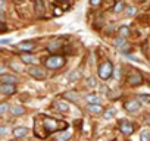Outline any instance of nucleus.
<instances>
[{"label":"nucleus","mask_w":150,"mask_h":141,"mask_svg":"<svg viewBox=\"0 0 150 141\" xmlns=\"http://www.w3.org/2000/svg\"><path fill=\"white\" fill-rule=\"evenodd\" d=\"M54 15H57V16H59V15H62V11H60L59 8H56V9H54Z\"/></svg>","instance_id":"nucleus-37"},{"label":"nucleus","mask_w":150,"mask_h":141,"mask_svg":"<svg viewBox=\"0 0 150 141\" xmlns=\"http://www.w3.org/2000/svg\"><path fill=\"white\" fill-rule=\"evenodd\" d=\"M9 110H11V113H12L13 116H21V115H24V113H25V109H24L22 106H18V104L11 106V107H9Z\"/></svg>","instance_id":"nucleus-11"},{"label":"nucleus","mask_w":150,"mask_h":141,"mask_svg":"<svg viewBox=\"0 0 150 141\" xmlns=\"http://www.w3.org/2000/svg\"><path fill=\"white\" fill-rule=\"evenodd\" d=\"M28 74L33 78H35V80H44L46 78V70L43 68H40V66H31L28 69Z\"/></svg>","instance_id":"nucleus-4"},{"label":"nucleus","mask_w":150,"mask_h":141,"mask_svg":"<svg viewBox=\"0 0 150 141\" xmlns=\"http://www.w3.org/2000/svg\"><path fill=\"white\" fill-rule=\"evenodd\" d=\"M11 43V38H5V40H0V44H9Z\"/></svg>","instance_id":"nucleus-36"},{"label":"nucleus","mask_w":150,"mask_h":141,"mask_svg":"<svg viewBox=\"0 0 150 141\" xmlns=\"http://www.w3.org/2000/svg\"><path fill=\"white\" fill-rule=\"evenodd\" d=\"M8 109H9V104H8V103H0V115L6 113Z\"/></svg>","instance_id":"nucleus-27"},{"label":"nucleus","mask_w":150,"mask_h":141,"mask_svg":"<svg viewBox=\"0 0 150 141\" xmlns=\"http://www.w3.org/2000/svg\"><path fill=\"white\" fill-rule=\"evenodd\" d=\"M112 70H113V66H112V63H110L109 60L103 62V63L99 66V70H97L99 78H100V80H103V81L109 80V78H110V75H112Z\"/></svg>","instance_id":"nucleus-1"},{"label":"nucleus","mask_w":150,"mask_h":141,"mask_svg":"<svg viewBox=\"0 0 150 141\" xmlns=\"http://www.w3.org/2000/svg\"><path fill=\"white\" fill-rule=\"evenodd\" d=\"M144 121H146V123H147V125H150V115H147Z\"/></svg>","instance_id":"nucleus-38"},{"label":"nucleus","mask_w":150,"mask_h":141,"mask_svg":"<svg viewBox=\"0 0 150 141\" xmlns=\"http://www.w3.org/2000/svg\"><path fill=\"white\" fill-rule=\"evenodd\" d=\"M6 132H8L6 126H2V125H0V137H2V135H5Z\"/></svg>","instance_id":"nucleus-32"},{"label":"nucleus","mask_w":150,"mask_h":141,"mask_svg":"<svg viewBox=\"0 0 150 141\" xmlns=\"http://www.w3.org/2000/svg\"><path fill=\"white\" fill-rule=\"evenodd\" d=\"M9 66H11L12 69H15L16 72H22V66H21V63H18V62H15V60H12V62L9 63Z\"/></svg>","instance_id":"nucleus-24"},{"label":"nucleus","mask_w":150,"mask_h":141,"mask_svg":"<svg viewBox=\"0 0 150 141\" xmlns=\"http://www.w3.org/2000/svg\"><path fill=\"white\" fill-rule=\"evenodd\" d=\"M6 72V66L5 65H2V63H0V75H3Z\"/></svg>","instance_id":"nucleus-34"},{"label":"nucleus","mask_w":150,"mask_h":141,"mask_svg":"<svg viewBox=\"0 0 150 141\" xmlns=\"http://www.w3.org/2000/svg\"><path fill=\"white\" fill-rule=\"evenodd\" d=\"M125 12H127V15H128V16H134V15H135V12H137V9H135L134 6H127Z\"/></svg>","instance_id":"nucleus-26"},{"label":"nucleus","mask_w":150,"mask_h":141,"mask_svg":"<svg viewBox=\"0 0 150 141\" xmlns=\"http://www.w3.org/2000/svg\"><path fill=\"white\" fill-rule=\"evenodd\" d=\"M43 123H44V129H46L47 132H54L56 129H59V125H63V126H65V123L57 122V121L50 119V118H44V119H43Z\"/></svg>","instance_id":"nucleus-3"},{"label":"nucleus","mask_w":150,"mask_h":141,"mask_svg":"<svg viewBox=\"0 0 150 141\" xmlns=\"http://www.w3.org/2000/svg\"><path fill=\"white\" fill-rule=\"evenodd\" d=\"M71 138V132L66 129V131H62V132H59L57 135H56V140L57 141H68Z\"/></svg>","instance_id":"nucleus-16"},{"label":"nucleus","mask_w":150,"mask_h":141,"mask_svg":"<svg viewBox=\"0 0 150 141\" xmlns=\"http://www.w3.org/2000/svg\"><path fill=\"white\" fill-rule=\"evenodd\" d=\"M54 106H56V109H57L59 112H62V113H65V112L69 110V104L65 103V102H56Z\"/></svg>","instance_id":"nucleus-15"},{"label":"nucleus","mask_w":150,"mask_h":141,"mask_svg":"<svg viewBox=\"0 0 150 141\" xmlns=\"http://www.w3.org/2000/svg\"><path fill=\"white\" fill-rule=\"evenodd\" d=\"M87 85H88V87H91V88H96V87H97V82H96V80L91 77V78H88V80H87Z\"/></svg>","instance_id":"nucleus-29"},{"label":"nucleus","mask_w":150,"mask_h":141,"mask_svg":"<svg viewBox=\"0 0 150 141\" xmlns=\"http://www.w3.org/2000/svg\"><path fill=\"white\" fill-rule=\"evenodd\" d=\"M65 99L66 100H72V102H77L80 99V96L75 91H68V93H65Z\"/></svg>","instance_id":"nucleus-18"},{"label":"nucleus","mask_w":150,"mask_h":141,"mask_svg":"<svg viewBox=\"0 0 150 141\" xmlns=\"http://www.w3.org/2000/svg\"><path fill=\"white\" fill-rule=\"evenodd\" d=\"M140 107H141V103L138 99H131V100H127L124 103V109L127 112H137Z\"/></svg>","instance_id":"nucleus-5"},{"label":"nucleus","mask_w":150,"mask_h":141,"mask_svg":"<svg viewBox=\"0 0 150 141\" xmlns=\"http://www.w3.org/2000/svg\"><path fill=\"white\" fill-rule=\"evenodd\" d=\"M137 99H138L140 102L150 103V94H144V93H141V94H137Z\"/></svg>","instance_id":"nucleus-25"},{"label":"nucleus","mask_w":150,"mask_h":141,"mask_svg":"<svg viewBox=\"0 0 150 141\" xmlns=\"http://www.w3.org/2000/svg\"><path fill=\"white\" fill-rule=\"evenodd\" d=\"M21 62H22V63H27V65H34V63L37 62V59H35L33 54H27V53H25V54L21 56Z\"/></svg>","instance_id":"nucleus-14"},{"label":"nucleus","mask_w":150,"mask_h":141,"mask_svg":"<svg viewBox=\"0 0 150 141\" xmlns=\"http://www.w3.org/2000/svg\"><path fill=\"white\" fill-rule=\"evenodd\" d=\"M59 46H60V41H56V43H52V44L49 46V50H50V51H54V50H57V49H60Z\"/></svg>","instance_id":"nucleus-28"},{"label":"nucleus","mask_w":150,"mask_h":141,"mask_svg":"<svg viewBox=\"0 0 150 141\" xmlns=\"http://www.w3.org/2000/svg\"><path fill=\"white\" fill-rule=\"evenodd\" d=\"M77 77H78V74H77V72H72V74H71V77H69V81H74Z\"/></svg>","instance_id":"nucleus-35"},{"label":"nucleus","mask_w":150,"mask_h":141,"mask_svg":"<svg viewBox=\"0 0 150 141\" xmlns=\"http://www.w3.org/2000/svg\"><path fill=\"white\" fill-rule=\"evenodd\" d=\"M128 35H129V28H128V27H121V28H119V37L125 38V37H128Z\"/></svg>","instance_id":"nucleus-23"},{"label":"nucleus","mask_w":150,"mask_h":141,"mask_svg":"<svg viewBox=\"0 0 150 141\" xmlns=\"http://www.w3.org/2000/svg\"><path fill=\"white\" fill-rule=\"evenodd\" d=\"M6 22V13L0 9V24H5Z\"/></svg>","instance_id":"nucleus-31"},{"label":"nucleus","mask_w":150,"mask_h":141,"mask_svg":"<svg viewBox=\"0 0 150 141\" xmlns=\"http://www.w3.org/2000/svg\"><path fill=\"white\" fill-rule=\"evenodd\" d=\"M16 49L21 50V51H31V50L34 49V43H33V41H21V43L16 46Z\"/></svg>","instance_id":"nucleus-10"},{"label":"nucleus","mask_w":150,"mask_h":141,"mask_svg":"<svg viewBox=\"0 0 150 141\" xmlns=\"http://www.w3.org/2000/svg\"><path fill=\"white\" fill-rule=\"evenodd\" d=\"M65 65V59L62 56H50L46 59V66L50 69H59Z\"/></svg>","instance_id":"nucleus-2"},{"label":"nucleus","mask_w":150,"mask_h":141,"mask_svg":"<svg viewBox=\"0 0 150 141\" xmlns=\"http://www.w3.org/2000/svg\"><path fill=\"white\" fill-rule=\"evenodd\" d=\"M5 6V0H0V9H2Z\"/></svg>","instance_id":"nucleus-39"},{"label":"nucleus","mask_w":150,"mask_h":141,"mask_svg":"<svg viewBox=\"0 0 150 141\" xmlns=\"http://www.w3.org/2000/svg\"><path fill=\"white\" fill-rule=\"evenodd\" d=\"M140 141H150V131L149 129H143L140 134Z\"/></svg>","instance_id":"nucleus-21"},{"label":"nucleus","mask_w":150,"mask_h":141,"mask_svg":"<svg viewBox=\"0 0 150 141\" xmlns=\"http://www.w3.org/2000/svg\"><path fill=\"white\" fill-rule=\"evenodd\" d=\"M100 2L102 0H90V5L91 6H97V5H100Z\"/></svg>","instance_id":"nucleus-33"},{"label":"nucleus","mask_w":150,"mask_h":141,"mask_svg":"<svg viewBox=\"0 0 150 141\" xmlns=\"http://www.w3.org/2000/svg\"><path fill=\"white\" fill-rule=\"evenodd\" d=\"M122 9H124V2H119V3H116V6H115L113 11H115V12H121Z\"/></svg>","instance_id":"nucleus-30"},{"label":"nucleus","mask_w":150,"mask_h":141,"mask_svg":"<svg viewBox=\"0 0 150 141\" xmlns=\"http://www.w3.org/2000/svg\"><path fill=\"white\" fill-rule=\"evenodd\" d=\"M0 93L5 96H12L16 93L15 84H0Z\"/></svg>","instance_id":"nucleus-7"},{"label":"nucleus","mask_w":150,"mask_h":141,"mask_svg":"<svg viewBox=\"0 0 150 141\" xmlns=\"http://www.w3.org/2000/svg\"><path fill=\"white\" fill-rule=\"evenodd\" d=\"M34 5H35V12L41 15L44 12V0H34Z\"/></svg>","instance_id":"nucleus-17"},{"label":"nucleus","mask_w":150,"mask_h":141,"mask_svg":"<svg viewBox=\"0 0 150 141\" xmlns=\"http://www.w3.org/2000/svg\"><path fill=\"white\" fill-rule=\"evenodd\" d=\"M87 110L90 113H102L103 112V107L100 106V103H91L87 106Z\"/></svg>","instance_id":"nucleus-13"},{"label":"nucleus","mask_w":150,"mask_h":141,"mask_svg":"<svg viewBox=\"0 0 150 141\" xmlns=\"http://www.w3.org/2000/svg\"><path fill=\"white\" fill-rule=\"evenodd\" d=\"M119 129H121V132H122L124 135H131V134L134 132V126H132V123L128 122V121H122V122L119 123Z\"/></svg>","instance_id":"nucleus-8"},{"label":"nucleus","mask_w":150,"mask_h":141,"mask_svg":"<svg viewBox=\"0 0 150 141\" xmlns=\"http://www.w3.org/2000/svg\"><path fill=\"white\" fill-rule=\"evenodd\" d=\"M18 78L15 75H9V74H3L0 75V84H16Z\"/></svg>","instance_id":"nucleus-9"},{"label":"nucleus","mask_w":150,"mask_h":141,"mask_svg":"<svg viewBox=\"0 0 150 141\" xmlns=\"http://www.w3.org/2000/svg\"><path fill=\"white\" fill-rule=\"evenodd\" d=\"M115 115H116V109H115V107H110V109H108L106 112H103V118H105V119H112Z\"/></svg>","instance_id":"nucleus-19"},{"label":"nucleus","mask_w":150,"mask_h":141,"mask_svg":"<svg viewBox=\"0 0 150 141\" xmlns=\"http://www.w3.org/2000/svg\"><path fill=\"white\" fill-rule=\"evenodd\" d=\"M28 134V128L27 126H18L13 129V137L16 138H21V137H25Z\"/></svg>","instance_id":"nucleus-12"},{"label":"nucleus","mask_w":150,"mask_h":141,"mask_svg":"<svg viewBox=\"0 0 150 141\" xmlns=\"http://www.w3.org/2000/svg\"><path fill=\"white\" fill-rule=\"evenodd\" d=\"M127 81H128V84L132 85V87L141 85V84H143V77H141V74H138V72H132V74L128 77Z\"/></svg>","instance_id":"nucleus-6"},{"label":"nucleus","mask_w":150,"mask_h":141,"mask_svg":"<svg viewBox=\"0 0 150 141\" xmlns=\"http://www.w3.org/2000/svg\"><path fill=\"white\" fill-rule=\"evenodd\" d=\"M115 47H128V44H127V41H125V38H122V37H119V38H116L115 40Z\"/></svg>","instance_id":"nucleus-22"},{"label":"nucleus","mask_w":150,"mask_h":141,"mask_svg":"<svg viewBox=\"0 0 150 141\" xmlns=\"http://www.w3.org/2000/svg\"><path fill=\"white\" fill-rule=\"evenodd\" d=\"M86 102L88 104H91V103H100V99L97 96H94V94H87L86 96Z\"/></svg>","instance_id":"nucleus-20"}]
</instances>
